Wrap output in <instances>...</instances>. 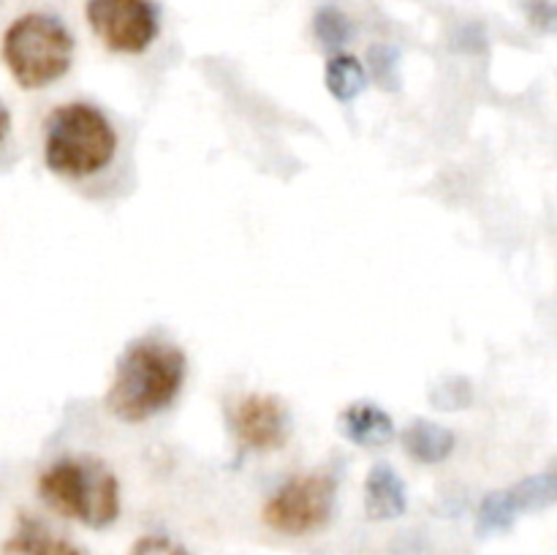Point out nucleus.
Listing matches in <instances>:
<instances>
[{"mask_svg":"<svg viewBox=\"0 0 557 555\" xmlns=\"http://www.w3.org/2000/svg\"><path fill=\"white\" fill-rule=\"evenodd\" d=\"M455 433L449 428L430 419H413L406 430H403V449L424 466H435V462L449 460L455 452Z\"/></svg>","mask_w":557,"mask_h":555,"instance_id":"nucleus-11","label":"nucleus"},{"mask_svg":"<svg viewBox=\"0 0 557 555\" xmlns=\"http://www.w3.org/2000/svg\"><path fill=\"white\" fill-rule=\"evenodd\" d=\"M11 131V112L3 107V101H0V145H3V139L9 136Z\"/></svg>","mask_w":557,"mask_h":555,"instance_id":"nucleus-19","label":"nucleus"},{"mask_svg":"<svg viewBox=\"0 0 557 555\" xmlns=\"http://www.w3.org/2000/svg\"><path fill=\"white\" fill-rule=\"evenodd\" d=\"M509 495L515 501L517 511L547 509L557 501V471L533 473V477L522 479L515 488H509Z\"/></svg>","mask_w":557,"mask_h":555,"instance_id":"nucleus-13","label":"nucleus"},{"mask_svg":"<svg viewBox=\"0 0 557 555\" xmlns=\"http://www.w3.org/2000/svg\"><path fill=\"white\" fill-rule=\"evenodd\" d=\"M517 515H520V511H517L509 490H495V493L484 495V501L479 504V531H506V528H511V522L517 520Z\"/></svg>","mask_w":557,"mask_h":555,"instance_id":"nucleus-14","label":"nucleus"},{"mask_svg":"<svg viewBox=\"0 0 557 555\" xmlns=\"http://www.w3.org/2000/svg\"><path fill=\"white\" fill-rule=\"evenodd\" d=\"M408 498H406V484L397 477L392 466L370 468L368 479H364V511L370 520H397L406 515Z\"/></svg>","mask_w":557,"mask_h":555,"instance_id":"nucleus-8","label":"nucleus"},{"mask_svg":"<svg viewBox=\"0 0 557 555\" xmlns=\"http://www.w3.org/2000/svg\"><path fill=\"white\" fill-rule=\"evenodd\" d=\"M0 555H82V550L49 531L36 517L22 515L14 533L3 542Z\"/></svg>","mask_w":557,"mask_h":555,"instance_id":"nucleus-10","label":"nucleus"},{"mask_svg":"<svg viewBox=\"0 0 557 555\" xmlns=\"http://www.w3.org/2000/svg\"><path fill=\"white\" fill-rule=\"evenodd\" d=\"M337 482L326 471H310L292 477L281 490H275L264 504V522L286 536L319 531L326 526L335 509Z\"/></svg>","mask_w":557,"mask_h":555,"instance_id":"nucleus-5","label":"nucleus"},{"mask_svg":"<svg viewBox=\"0 0 557 555\" xmlns=\"http://www.w3.org/2000/svg\"><path fill=\"white\" fill-rule=\"evenodd\" d=\"M397 54L389 47H373L368 52V63L373 69L375 82H381L384 87H397Z\"/></svg>","mask_w":557,"mask_h":555,"instance_id":"nucleus-16","label":"nucleus"},{"mask_svg":"<svg viewBox=\"0 0 557 555\" xmlns=\"http://www.w3.org/2000/svg\"><path fill=\"white\" fill-rule=\"evenodd\" d=\"M313 30H315V38H319L321 47L337 49V47H343L348 38H351L354 27H351V20H348L341 9H335V5H326V9L315 11Z\"/></svg>","mask_w":557,"mask_h":555,"instance_id":"nucleus-15","label":"nucleus"},{"mask_svg":"<svg viewBox=\"0 0 557 555\" xmlns=\"http://www.w3.org/2000/svg\"><path fill=\"white\" fill-rule=\"evenodd\" d=\"M44 504L69 520L107 528L120 515L117 477L96 457H63L38 477Z\"/></svg>","mask_w":557,"mask_h":555,"instance_id":"nucleus-3","label":"nucleus"},{"mask_svg":"<svg viewBox=\"0 0 557 555\" xmlns=\"http://www.w3.org/2000/svg\"><path fill=\"white\" fill-rule=\"evenodd\" d=\"M341 433L362 449H379L395 435V419L375 403H354L341 414Z\"/></svg>","mask_w":557,"mask_h":555,"instance_id":"nucleus-9","label":"nucleus"},{"mask_svg":"<svg viewBox=\"0 0 557 555\" xmlns=\"http://www.w3.org/2000/svg\"><path fill=\"white\" fill-rule=\"evenodd\" d=\"M117 156V134L98 107L71 101L47 118L44 163L52 174L85 180L103 172Z\"/></svg>","mask_w":557,"mask_h":555,"instance_id":"nucleus-2","label":"nucleus"},{"mask_svg":"<svg viewBox=\"0 0 557 555\" xmlns=\"http://www.w3.org/2000/svg\"><path fill=\"white\" fill-rule=\"evenodd\" d=\"M185 373L188 359L183 348L158 337H141L117 359L103 406L125 424L147 422L177 400Z\"/></svg>","mask_w":557,"mask_h":555,"instance_id":"nucleus-1","label":"nucleus"},{"mask_svg":"<svg viewBox=\"0 0 557 555\" xmlns=\"http://www.w3.org/2000/svg\"><path fill=\"white\" fill-rule=\"evenodd\" d=\"M128 555H188V550L166 536H141Z\"/></svg>","mask_w":557,"mask_h":555,"instance_id":"nucleus-17","label":"nucleus"},{"mask_svg":"<svg viewBox=\"0 0 557 555\" xmlns=\"http://www.w3.org/2000/svg\"><path fill=\"white\" fill-rule=\"evenodd\" d=\"M0 54L22 90H44L69 74L74 63V36L58 16L33 11L5 27Z\"/></svg>","mask_w":557,"mask_h":555,"instance_id":"nucleus-4","label":"nucleus"},{"mask_svg":"<svg viewBox=\"0 0 557 555\" xmlns=\"http://www.w3.org/2000/svg\"><path fill=\"white\" fill-rule=\"evenodd\" d=\"M326 90L337 98V101L348 103L368 87V71L359 63L354 54H332L324 71Z\"/></svg>","mask_w":557,"mask_h":555,"instance_id":"nucleus-12","label":"nucleus"},{"mask_svg":"<svg viewBox=\"0 0 557 555\" xmlns=\"http://www.w3.org/2000/svg\"><path fill=\"white\" fill-rule=\"evenodd\" d=\"M85 14L109 52L141 54L158 36V11L150 0H87Z\"/></svg>","mask_w":557,"mask_h":555,"instance_id":"nucleus-6","label":"nucleus"},{"mask_svg":"<svg viewBox=\"0 0 557 555\" xmlns=\"http://www.w3.org/2000/svg\"><path fill=\"white\" fill-rule=\"evenodd\" d=\"M522 9H525L528 20L542 27V30L557 27V3H553V0H522Z\"/></svg>","mask_w":557,"mask_h":555,"instance_id":"nucleus-18","label":"nucleus"},{"mask_svg":"<svg viewBox=\"0 0 557 555\" xmlns=\"http://www.w3.org/2000/svg\"><path fill=\"white\" fill-rule=\"evenodd\" d=\"M228 424H232L239 449L245 452H275L286 444L292 433L286 403L277 400L275 395H261V392L239 397L228 408Z\"/></svg>","mask_w":557,"mask_h":555,"instance_id":"nucleus-7","label":"nucleus"}]
</instances>
